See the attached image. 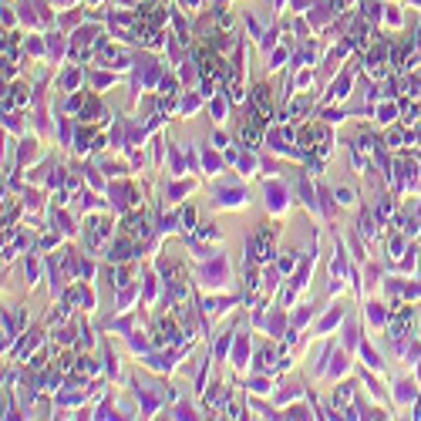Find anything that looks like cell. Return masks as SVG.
Masks as SVG:
<instances>
[{"label": "cell", "instance_id": "5", "mask_svg": "<svg viewBox=\"0 0 421 421\" xmlns=\"http://www.w3.org/2000/svg\"><path fill=\"white\" fill-rule=\"evenodd\" d=\"M253 108H256V115L266 122V118H273V101H270V88H256L253 91Z\"/></svg>", "mask_w": 421, "mask_h": 421}, {"label": "cell", "instance_id": "3", "mask_svg": "<svg viewBox=\"0 0 421 421\" xmlns=\"http://www.w3.org/2000/svg\"><path fill=\"white\" fill-rule=\"evenodd\" d=\"M270 253H273V233L270 229H260L256 239H253V260L263 263V260H270Z\"/></svg>", "mask_w": 421, "mask_h": 421}, {"label": "cell", "instance_id": "2", "mask_svg": "<svg viewBox=\"0 0 421 421\" xmlns=\"http://www.w3.org/2000/svg\"><path fill=\"white\" fill-rule=\"evenodd\" d=\"M169 286H172L175 303H186V300H189V280H186V270H182V266H172V270H169Z\"/></svg>", "mask_w": 421, "mask_h": 421}, {"label": "cell", "instance_id": "7", "mask_svg": "<svg viewBox=\"0 0 421 421\" xmlns=\"http://www.w3.org/2000/svg\"><path fill=\"white\" fill-rule=\"evenodd\" d=\"M172 341H175V324H172V320H158V324H155V344L165 347V344H172Z\"/></svg>", "mask_w": 421, "mask_h": 421}, {"label": "cell", "instance_id": "1", "mask_svg": "<svg viewBox=\"0 0 421 421\" xmlns=\"http://www.w3.org/2000/svg\"><path fill=\"white\" fill-rule=\"evenodd\" d=\"M239 139L246 141L249 148L260 145V139H263V118H260L256 111H249V115L243 118V125H239Z\"/></svg>", "mask_w": 421, "mask_h": 421}, {"label": "cell", "instance_id": "9", "mask_svg": "<svg viewBox=\"0 0 421 421\" xmlns=\"http://www.w3.org/2000/svg\"><path fill=\"white\" fill-rule=\"evenodd\" d=\"M408 324H411V310H398V313H394V320H391V334H394V337H401V334L408 330Z\"/></svg>", "mask_w": 421, "mask_h": 421}, {"label": "cell", "instance_id": "13", "mask_svg": "<svg viewBox=\"0 0 421 421\" xmlns=\"http://www.w3.org/2000/svg\"><path fill=\"white\" fill-rule=\"evenodd\" d=\"M14 101L20 105V101H27V94H24V88H14Z\"/></svg>", "mask_w": 421, "mask_h": 421}, {"label": "cell", "instance_id": "12", "mask_svg": "<svg viewBox=\"0 0 421 421\" xmlns=\"http://www.w3.org/2000/svg\"><path fill=\"white\" fill-rule=\"evenodd\" d=\"M415 61H418V54H415V51H408V54L401 58V68L408 71V68H411V64H415Z\"/></svg>", "mask_w": 421, "mask_h": 421}, {"label": "cell", "instance_id": "4", "mask_svg": "<svg viewBox=\"0 0 421 421\" xmlns=\"http://www.w3.org/2000/svg\"><path fill=\"white\" fill-rule=\"evenodd\" d=\"M199 74H203V84L212 88V81H216V74H219V58H216L212 51H203V54H199Z\"/></svg>", "mask_w": 421, "mask_h": 421}, {"label": "cell", "instance_id": "6", "mask_svg": "<svg viewBox=\"0 0 421 421\" xmlns=\"http://www.w3.org/2000/svg\"><path fill=\"white\" fill-rule=\"evenodd\" d=\"M125 236H128V239H145V236H148V219H145L141 212H135V216L125 219Z\"/></svg>", "mask_w": 421, "mask_h": 421}, {"label": "cell", "instance_id": "8", "mask_svg": "<svg viewBox=\"0 0 421 421\" xmlns=\"http://www.w3.org/2000/svg\"><path fill=\"white\" fill-rule=\"evenodd\" d=\"M108 236V222L98 216V219H91V233H88V246H101V239Z\"/></svg>", "mask_w": 421, "mask_h": 421}, {"label": "cell", "instance_id": "11", "mask_svg": "<svg viewBox=\"0 0 421 421\" xmlns=\"http://www.w3.org/2000/svg\"><path fill=\"white\" fill-rule=\"evenodd\" d=\"M347 401H351V388H341V391L334 394V405H337V408H344Z\"/></svg>", "mask_w": 421, "mask_h": 421}, {"label": "cell", "instance_id": "10", "mask_svg": "<svg viewBox=\"0 0 421 421\" xmlns=\"http://www.w3.org/2000/svg\"><path fill=\"white\" fill-rule=\"evenodd\" d=\"M128 253H132V239H125V243H118V246H115V249H111L108 256H111V260H128Z\"/></svg>", "mask_w": 421, "mask_h": 421}]
</instances>
